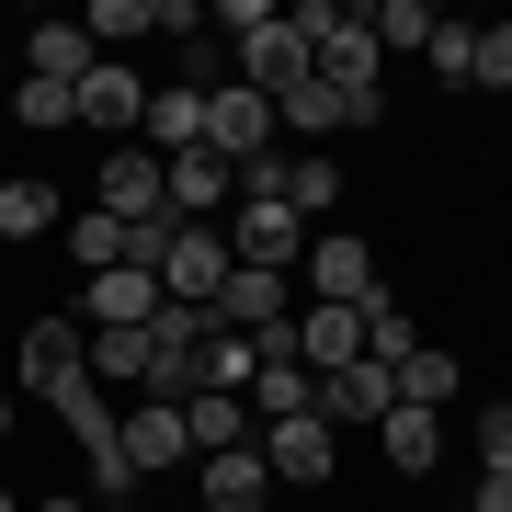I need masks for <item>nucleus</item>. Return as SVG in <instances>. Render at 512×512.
<instances>
[{
    "label": "nucleus",
    "instance_id": "f257e3e1",
    "mask_svg": "<svg viewBox=\"0 0 512 512\" xmlns=\"http://www.w3.org/2000/svg\"><path fill=\"white\" fill-rule=\"evenodd\" d=\"M308 80L353 114V126H376V114H387V46H376V23L353 12V0H342V23L319 35V69H308Z\"/></svg>",
    "mask_w": 512,
    "mask_h": 512
},
{
    "label": "nucleus",
    "instance_id": "f03ea898",
    "mask_svg": "<svg viewBox=\"0 0 512 512\" xmlns=\"http://www.w3.org/2000/svg\"><path fill=\"white\" fill-rule=\"evenodd\" d=\"M217 228H228V262H251V274H296V262H308V239H319L285 194H239Z\"/></svg>",
    "mask_w": 512,
    "mask_h": 512
},
{
    "label": "nucleus",
    "instance_id": "7ed1b4c3",
    "mask_svg": "<svg viewBox=\"0 0 512 512\" xmlns=\"http://www.w3.org/2000/svg\"><path fill=\"white\" fill-rule=\"evenodd\" d=\"M296 274H308V308H365L376 296V239L365 228H319Z\"/></svg>",
    "mask_w": 512,
    "mask_h": 512
},
{
    "label": "nucleus",
    "instance_id": "20e7f679",
    "mask_svg": "<svg viewBox=\"0 0 512 512\" xmlns=\"http://www.w3.org/2000/svg\"><path fill=\"white\" fill-rule=\"evenodd\" d=\"M114 456L137 467V490H148V478H171V467H194V444H183V399H126V410H114Z\"/></svg>",
    "mask_w": 512,
    "mask_h": 512
},
{
    "label": "nucleus",
    "instance_id": "39448f33",
    "mask_svg": "<svg viewBox=\"0 0 512 512\" xmlns=\"http://www.w3.org/2000/svg\"><path fill=\"white\" fill-rule=\"evenodd\" d=\"M92 205L103 217H126V228H160L171 217V183H160V148H103V171H92Z\"/></svg>",
    "mask_w": 512,
    "mask_h": 512
},
{
    "label": "nucleus",
    "instance_id": "423d86ee",
    "mask_svg": "<svg viewBox=\"0 0 512 512\" xmlns=\"http://www.w3.org/2000/svg\"><path fill=\"white\" fill-rule=\"evenodd\" d=\"M205 330H217V308H160V319H148V399H194Z\"/></svg>",
    "mask_w": 512,
    "mask_h": 512
},
{
    "label": "nucleus",
    "instance_id": "0eeeda50",
    "mask_svg": "<svg viewBox=\"0 0 512 512\" xmlns=\"http://www.w3.org/2000/svg\"><path fill=\"white\" fill-rule=\"evenodd\" d=\"M217 285H228V228H183V217H171V239H160V296H171V308H205Z\"/></svg>",
    "mask_w": 512,
    "mask_h": 512
},
{
    "label": "nucleus",
    "instance_id": "6e6552de",
    "mask_svg": "<svg viewBox=\"0 0 512 512\" xmlns=\"http://www.w3.org/2000/svg\"><path fill=\"white\" fill-rule=\"evenodd\" d=\"M217 308V330H251V342H285V319H296V285L285 274H251V262H228V285L205 296Z\"/></svg>",
    "mask_w": 512,
    "mask_h": 512
},
{
    "label": "nucleus",
    "instance_id": "1a4fd4ad",
    "mask_svg": "<svg viewBox=\"0 0 512 512\" xmlns=\"http://www.w3.org/2000/svg\"><path fill=\"white\" fill-rule=\"evenodd\" d=\"M171 296H160V274H137V262H114V274H80V330H148Z\"/></svg>",
    "mask_w": 512,
    "mask_h": 512
},
{
    "label": "nucleus",
    "instance_id": "9d476101",
    "mask_svg": "<svg viewBox=\"0 0 512 512\" xmlns=\"http://www.w3.org/2000/svg\"><path fill=\"white\" fill-rule=\"evenodd\" d=\"M80 365H92V330H80L69 308H46V319H23V353H12V376L35 387V399H46V387H69Z\"/></svg>",
    "mask_w": 512,
    "mask_h": 512
},
{
    "label": "nucleus",
    "instance_id": "9b49d317",
    "mask_svg": "<svg viewBox=\"0 0 512 512\" xmlns=\"http://www.w3.org/2000/svg\"><path fill=\"white\" fill-rule=\"evenodd\" d=\"M205 148H217L228 171L274 160V103H262V92H239V80H228V92H205Z\"/></svg>",
    "mask_w": 512,
    "mask_h": 512
},
{
    "label": "nucleus",
    "instance_id": "f8f14e48",
    "mask_svg": "<svg viewBox=\"0 0 512 512\" xmlns=\"http://www.w3.org/2000/svg\"><path fill=\"white\" fill-rule=\"evenodd\" d=\"M387 410H399V365H376V353L342 365V376H319V421L330 433H376Z\"/></svg>",
    "mask_w": 512,
    "mask_h": 512
},
{
    "label": "nucleus",
    "instance_id": "ddd939ff",
    "mask_svg": "<svg viewBox=\"0 0 512 512\" xmlns=\"http://www.w3.org/2000/svg\"><path fill=\"white\" fill-rule=\"evenodd\" d=\"M80 126H103L114 148L148 126V80L126 69V57H92V69H80Z\"/></svg>",
    "mask_w": 512,
    "mask_h": 512
},
{
    "label": "nucleus",
    "instance_id": "4468645a",
    "mask_svg": "<svg viewBox=\"0 0 512 512\" xmlns=\"http://www.w3.org/2000/svg\"><path fill=\"white\" fill-rule=\"evenodd\" d=\"M262 467H274L285 490H330V467H342V433H330L319 410H308V421H274V433H262Z\"/></svg>",
    "mask_w": 512,
    "mask_h": 512
},
{
    "label": "nucleus",
    "instance_id": "2eb2a0df",
    "mask_svg": "<svg viewBox=\"0 0 512 512\" xmlns=\"http://www.w3.org/2000/svg\"><path fill=\"white\" fill-rule=\"evenodd\" d=\"M183 444H194V467H205V456L262 444V421H251V399H239V387H194V399H183Z\"/></svg>",
    "mask_w": 512,
    "mask_h": 512
},
{
    "label": "nucleus",
    "instance_id": "dca6fc26",
    "mask_svg": "<svg viewBox=\"0 0 512 512\" xmlns=\"http://www.w3.org/2000/svg\"><path fill=\"white\" fill-rule=\"evenodd\" d=\"M296 365H308V376L365 365V308H296Z\"/></svg>",
    "mask_w": 512,
    "mask_h": 512
},
{
    "label": "nucleus",
    "instance_id": "f3484780",
    "mask_svg": "<svg viewBox=\"0 0 512 512\" xmlns=\"http://www.w3.org/2000/svg\"><path fill=\"white\" fill-rule=\"evenodd\" d=\"M46 410H57V433H69L80 456H114V410H126V399H103V376H92V365H80L69 387H46Z\"/></svg>",
    "mask_w": 512,
    "mask_h": 512
},
{
    "label": "nucleus",
    "instance_id": "a211bd4d",
    "mask_svg": "<svg viewBox=\"0 0 512 512\" xmlns=\"http://www.w3.org/2000/svg\"><path fill=\"white\" fill-rule=\"evenodd\" d=\"M205 512H274V467H262V444H239V456H205L194 467Z\"/></svg>",
    "mask_w": 512,
    "mask_h": 512
},
{
    "label": "nucleus",
    "instance_id": "6ab92c4d",
    "mask_svg": "<svg viewBox=\"0 0 512 512\" xmlns=\"http://www.w3.org/2000/svg\"><path fill=\"white\" fill-rule=\"evenodd\" d=\"M137 148H160V160L205 148V92H183V80H148V126H137Z\"/></svg>",
    "mask_w": 512,
    "mask_h": 512
},
{
    "label": "nucleus",
    "instance_id": "aec40b11",
    "mask_svg": "<svg viewBox=\"0 0 512 512\" xmlns=\"http://www.w3.org/2000/svg\"><path fill=\"white\" fill-rule=\"evenodd\" d=\"M57 228H69V194L46 171H12L0 183V239H57Z\"/></svg>",
    "mask_w": 512,
    "mask_h": 512
},
{
    "label": "nucleus",
    "instance_id": "412c9836",
    "mask_svg": "<svg viewBox=\"0 0 512 512\" xmlns=\"http://www.w3.org/2000/svg\"><path fill=\"white\" fill-rule=\"evenodd\" d=\"M319 410V376L296 365V353H262V376H251V421L274 433V421H308Z\"/></svg>",
    "mask_w": 512,
    "mask_h": 512
},
{
    "label": "nucleus",
    "instance_id": "4be33fe9",
    "mask_svg": "<svg viewBox=\"0 0 512 512\" xmlns=\"http://www.w3.org/2000/svg\"><path fill=\"white\" fill-rule=\"evenodd\" d=\"M376 456L399 467V478H421V467L444 456V410H421V399H399V410L376 421Z\"/></svg>",
    "mask_w": 512,
    "mask_h": 512
},
{
    "label": "nucleus",
    "instance_id": "5701e85b",
    "mask_svg": "<svg viewBox=\"0 0 512 512\" xmlns=\"http://www.w3.org/2000/svg\"><path fill=\"white\" fill-rule=\"evenodd\" d=\"M12 57H23L35 80H80V69H92V35H80V23H23Z\"/></svg>",
    "mask_w": 512,
    "mask_h": 512
},
{
    "label": "nucleus",
    "instance_id": "b1692460",
    "mask_svg": "<svg viewBox=\"0 0 512 512\" xmlns=\"http://www.w3.org/2000/svg\"><path fill=\"white\" fill-rule=\"evenodd\" d=\"M12 126L23 137H69L80 126V80H35V69H23L12 80Z\"/></svg>",
    "mask_w": 512,
    "mask_h": 512
},
{
    "label": "nucleus",
    "instance_id": "393cba45",
    "mask_svg": "<svg viewBox=\"0 0 512 512\" xmlns=\"http://www.w3.org/2000/svg\"><path fill=\"white\" fill-rule=\"evenodd\" d=\"M285 205L319 228L330 205H342V160H330V148H296V160H285Z\"/></svg>",
    "mask_w": 512,
    "mask_h": 512
},
{
    "label": "nucleus",
    "instance_id": "a878e982",
    "mask_svg": "<svg viewBox=\"0 0 512 512\" xmlns=\"http://www.w3.org/2000/svg\"><path fill=\"white\" fill-rule=\"evenodd\" d=\"M251 376H262V342H251V330H205L194 387H239V399H251Z\"/></svg>",
    "mask_w": 512,
    "mask_h": 512
},
{
    "label": "nucleus",
    "instance_id": "bb28decb",
    "mask_svg": "<svg viewBox=\"0 0 512 512\" xmlns=\"http://www.w3.org/2000/svg\"><path fill=\"white\" fill-rule=\"evenodd\" d=\"M57 239H69V262H80V274H114V262H126V217H103V205H80Z\"/></svg>",
    "mask_w": 512,
    "mask_h": 512
},
{
    "label": "nucleus",
    "instance_id": "cd10ccee",
    "mask_svg": "<svg viewBox=\"0 0 512 512\" xmlns=\"http://www.w3.org/2000/svg\"><path fill=\"white\" fill-rule=\"evenodd\" d=\"M342 126H353V114H342V103H330V92H319V80H296V92L274 103V137H308V148H319V137H342Z\"/></svg>",
    "mask_w": 512,
    "mask_h": 512
},
{
    "label": "nucleus",
    "instance_id": "c85d7f7f",
    "mask_svg": "<svg viewBox=\"0 0 512 512\" xmlns=\"http://www.w3.org/2000/svg\"><path fill=\"white\" fill-rule=\"evenodd\" d=\"M365 353H376V365H410V353H421V319H410L387 285L365 296Z\"/></svg>",
    "mask_w": 512,
    "mask_h": 512
},
{
    "label": "nucleus",
    "instance_id": "c756f323",
    "mask_svg": "<svg viewBox=\"0 0 512 512\" xmlns=\"http://www.w3.org/2000/svg\"><path fill=\"white\" fill-rule=\"evenodd\" d=\"M92 376H103V387H137V399H148V330H92Z\"/></svg>",
    "mask_w": 512,
    "mask_h": 512
},
{
    "label": "nucleus",
    "instance_id": "7c9ffc66",
    "mask_svg": "<svg viewBox=\"0 0 512 512\" xmlns=\"http://www.w3.org/2000/svg\"><path fill=\"white\" fill-rule=\"evenodd\" d=\"M399 399H421V410H456V353H444V342H421L410 365H399Z\"/></svg>",
    "mask_w": 512,
    "mask_h": 512
},
{
    "label": "nucleus",
    "instance_id": "2f4dec72",
    "mask_svg": "<svg viewBox=\"0 0 512 512\" xmlns=\"http://www.w3.org/2000/svg\"><path fill=\"white\" fill-rule=\"evenodd\" d=\"M365 23H376V46H410V57H421V46L444 35V12H433V0H376Z\"/></svg>",
    "mask_w": 512,
    "mask_h": 512
},
{
    "label": "nucleus",
    "instance_id": "473e14b6",
    "mask_svg": "<svg viewBox=\"0 0 512 512\" xmlns=\"http://www.w3.org/2000/svg\"><path fill=\"white\" fill-rule=\"evenodd\" d=\"M467 57H478V23H456V12H444V35L421 46V69H433L444 92H467Z\"/></svg>",
    "mask_w": 512,
    "mask_h": 512
},
{
    "label": "nucleus",
    "instance_id": "72a5a7b5",
    "mask_svg": "<svg viewBox=\"0 0 512 512\" xmlns=\"http://www.w3.org/2000/svg\"><path fill=\"white\" fill-rule=\"evenodd\" d=\"M467 92H512V23H478V57H467Z\"/></svg>",
    "mask_w": 512,
    "mask_h": 512
},
{
    "label": "nucleus",
    "instance_id": "f704fd0d",
    "mask_svg": "<svg viewBox=\"0 0 512 512\" xmlns=\"http://www.w3.org/2000/svg\"><path fill=\"white\" fill-rule=\"evenodd\" d=\"M80 35H92V57H103V46H137V35H148V0H92Z\"/></svg>",
    "mask_w": 512,
    "mask_h": 512
},
{
    "label": "nucleus",
    "instance_id": "c9c22d12",
    "mask_svg": "<svg viewBox=\"0 0 512 512\" xmlns=\"http://www.w3.org/2000/svg\"><path fill=\"white\" fill-rule=\"evenodd\" d=\"M478 467H512V399L478 410Z\"/></svg>",
    "mask_w": 512,
    "mask_h": 512
},
{
    "label": "nucleus",
    "instance_id": "e433bc0d",
    "mask_svg": "<svg viewBox=\"0 0 512 512\" xmlns=\"http://www.w3.org/2000/svg\"><path fill=\"white\" fill-rule=\"evenodd\" d=\"M467 512H512V467H478V490H467Z\"/></svg>",
    "mask_w": 512,
    "mask_h": 512
},
{
    "label": "nucleus",
    "instance_id": "4c0bfd02",
    "mask_svg": "<svg viewBox=\"0 0 512 512\" xmlns=\"http://www.w3.org/2000/svg\"><path fill=\"white\" fill-rule=\"evenodd\" d=\"M23 512H92V501H80V490H35V501H23Z\"/></svg>",
    "mask_w": 512,
    "mask_h": 512
},
{
    "label": "nucleus",
    "instance_id": "58836bf2",
    "mask_svg": "<svg viewBox=\"0 0 512 512\" xmlns=\"http://www.w3.org/2000/svg\"><path fill=\"white\" fill-rule=\"evenodd\" d=\"M12 80H23V57H12V35H0V103H12Z\"/></svg>",
    "mask_w": 512,
    "mask_h": 512
},
{
    "label": "nucleus",
    "instance_id": "ea45409f",
    "mask_svg": "<svg viewBox=\"0 0 512 512\" xmlns=\"http://www.w3.org/2000/svg\"><path fill=\"white\" fill-rule=\"evenodd\" d=\"M0 444H12V399H0Z\"/></svg>",
    "mask_w": 512,
    "mask_h": 512
},
{
    "label": "nucleus",
    "instance_id": "a19ab883",
    "mask_svg": "<svg viewBox=\"0 0 512 512\" xmlns=\"http://www.w3.org/2000/svg\"><path fill=\"white\" fill-rule=\"evenodd\" d=\"M0 512H23V490H0Z\"/></svg>",
    "mask_w": 512,
    "mask_h": 512
}]
</instances>
